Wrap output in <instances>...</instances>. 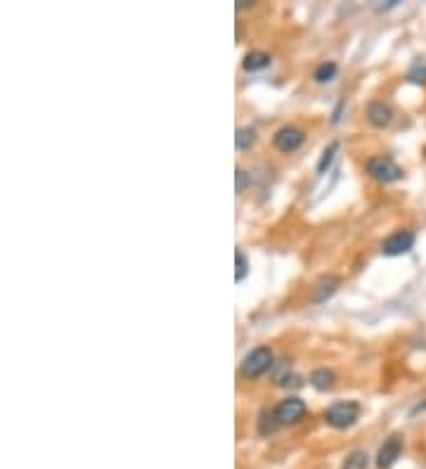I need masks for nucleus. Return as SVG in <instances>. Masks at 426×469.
I'll use <instances>...</instances> for the list:
<instances>
[{"instance_id":"f257e3e1","label":"nucleus","mask_w":426,"mask_h":469,"mask_svg":"<svg viewBox=\"0 0 426 469\" xmlns=\"http://www.w3.org/2000/svg\"><path fill=\"white\" fill-rule=\"evenodd\" d=\"M275 365V355L270 346H256L254 351H249L242 360V377L244 379H259L263 377L270 367Z\"/></svg>"},{"instance_id":"f03ea898","label":"nucleus","mask_w":426,"mask_h":469,"mask_svg":"<svg viewBox=\"0 0 426 469\" xmlns=\"http://www.w3.org/2000/svg\"><path fill=\"white\" fill-rule=\"evenodd\" d=\"M358 417H360V405L355 401H339L324 410V422L334 429L353 427V424L358 422Z\"/></svg>"},{"instance_id":"7ed1b4c3","label":"nucleus","mask_w":426,"mask_h":469,"mask_svg":"<svg viewBox=\"0 0 426 469\" xmlns=\"http://www.w3.org/2000/svg\"><path fill=\"white\" fill-rule=\"evenodd\" d=\"M367 173L374 180H379V183H396V180L405 176L403 168H400L391 156H384V154L372 156V159L367 161Z\"/></svg>"},{"instance_id":"20e7f679","label":"nucleus","mask_w":426,"mask_h":469,"mask_svg":"<svg viewBox=\"0 0 426 469\" xmlns=\"http://www.w3.org/2000/svg\"><path fill=\"white\" fill-rule=\"evenodd\" d=\"M275 417H277L280 424H296L298 420H303L305 412H308V405H305L303 398L298 396H287L284 401H280L275 405Z\"/></svg>"},{"instance_id":"39448f33","label":"nucleus","mask_w":426,"mask_h":469,"mask_svg":"<svg viewBox=\"0 0 426 469\" xmlns=\"http://www.w3.org/2000/svg\"><path fill=\"white\" fill-rule=\"evenodd\" d=\"M303 140H305V133L298 126H282L277 133L273 135L275 149H280V152H284V154L296 152V149L303 145Z\"/></svg>"},{"instance_id":"423d86ee","label":"nucleus","mask_w":426,"mask_h":469,"mask_svg":"<svg viewBox=\"0 0 426 469\" xmlns=\"http://www.w3.org/2000/svg\"><path fill=\"white\" fill-rule=\"evenodd\" d=\"M415 247V233L410 230H396L393 235H388L381 245V254L384 256H403Z\"/></svg>"},{"instance_id":"0eeeda50","label":"nucleus","mask_w":426,"mask_h":469,"mask_svg":"<svg viewBox=\"0 0 426 469\" xmlns=\"http://www.w3.org/2000/svg\"><path fill=\"white\" fill-rule=\"evenodd\" d=\"M400 453H403V436L393 434L381 443L379 453H377V467L379 469H391L398 462Z\"/></svg>"},{"instance_id":"6e6552de","label":"nucleus","mask_w":426,"mask_h":469,"mask_svg":"<svg viewBox=\"0 0 426 469\" xmlns=\"http://www.w3.org/2000/svg\"><path fill=\"white\" fill-rule=\"evenodd\" d=\"M393 118V109L388 107L384 100H374V102L367 104V121L372 123L374 128H384L391 123Z\"/></svg>"},{"instance_id":"1a4fd4ad","label":"nucleus","mask_w":426,"mask_h":469,"mask_svg":"<svg viewBox=\"0 0 426 469\" xmlns=\"http://www.w3.org/2000/svg\"><path fill=\"white\" fill-rule=\"evenodd\" d=\"M270 62H273V57L268 53H263V50H252V53L244 55L242 64L247 72H263V69L270 67Z\"/></svg>"},{"instance_id":"9d476101","label":"nucleus","mask_w":426,"mask_h":469,"mask_svg":"<svg viewBox=\"0 0 426 469\" xmlns=\"http://www.w3.org/2000/svg\"><path fill=\"white\" fill-rule=\"evenodd\" d=\"M336 290H339V278H336V275H324V278L315 285V304L327 301Z\"/></svg>"},{"instance_id":"9b49d317","label":"nucleus","mask_w":426,"mask_h":469,"mask_svg":"<svg viewBox=\"0 0 426 469\" xmlns=\"http://www.w3.org/2000/svg\"><path fill=\"white\" fill-rule=\"evenodd\" d=\"M336 381V374L327 370V367H317V370H312L310 374V386L317 391H329L331 386H334Z\"/></svg>"},{"instance_id":"f8f14e48","label":"nucleus","mask_w":426,"mask_h":469,"mask_svg":"<svg viewBox=\"0 0 426 469\" xmlns=\"http://www.w3.org/2000/svg\"><path fill=\"white\" fill-rule=\"evenodd\" d=\"M256 128L252 126H242L237 128V135H235V147L240 149V152H244V149H252L256 145Z\"/></svg>"},{"instance_id":"ddd939ff","label":"nucleus","mask_w":426,"mask_h":469,"mask_svg":"<svg viewBox=\"0 0 426 469\" xmlns=\"http://www.w3.org/2000/svg\"><path fill=\"white\" fill-rule=\"evenodd\" d=\"M336 152H339V142H329L327 147L322 149V156L317 161V173H327V168L331 166V161L336 159Z\"/></svg>"},{"instance_id":"4468645a","label":"nucleus","mask_w":426,"mask_h":469,"mask_svg":"<svg viewBox=\"0 0 426 469\" xmlns=\"http://www.w3.org/2000/svg\"><path fill=\"white\" fill-rule=\"evenodd\" d=\"M367 465H369V455L365 450H353V453L343 460L341 469H367Z\"/></svg>"},{"instance_id":"2eb2a0df","label":"nucleus","mask_w":426,"mask_h":469,"mask_svg":"<svg viewBox=\"0 0 426 469\" xmlns=\"http://www.w3.org/2000/svg\"><path fill=\"white\" fill-rule=\"evenodd\" d=\"M336 72H339L336 62H322V64L315 69V81L317 83H329V81H334Z\"/></svg>"},{"instance_id":"dca6fc26","label":"nucleus","mask_w":426,"mask_h":469,"mask_svg":"<svg viewBox=\"0 0 426 469\" xmlns=\"http://www.w3.org/2000/svg\"><path fill=\"white\" fill-rule=\"evenodd\" d=\"M280 427V422H277V417H275V412L273 410H263L261 412V420H259V431L263 436H270L275 429Z\"/></svg>"},{"instance_id":"f3484780","label":"nucleus","mask_w":426,"mask_h":469,"mask_svg":"<svg viewBox=\"0 0 426 469\" xmlns=\"http://www.w3.org/2000/svg\"><path fill=\"white\" fill-rule=\"evenodd\" d=\"M407 81H410V83L424 86V83H426V62L417 60L415 64L410 67V72H407Z\"/></svg>"},{"instance_id":"a211bd4d","label":"nucleus","mask_w":426,"mask_h":469,"mask_svg":"<svg viewBox=\"0 0 426 469\" xmlns=\"http://www.w3.org/2000/svg\"><path fill=\"white\" fill-rule=\"evenodd\" d=\"M235 261H237V266H235V280H237V283H242V280L247 278V273H249V261H247V256L240 252V249L235 252Z\"/></svg>"},{"instance_id":"6ab92c4d","label":"nucleus","mask_w":426,"mask_h":469,"mask_svg":"<svg viewBox=\"0 0 426 469\" xmlns=\"http://www.w3.org/2000/svg\"><path fill=\"white\" fill-rule=\"evenodd\" d=\"M247 183H249L247 171H244V168H237V192H240V195L247 190Z\"/></svg>"},{"instance_id":"aec40b11","label":"nucleus","mask_w":426,"mask_h":469,"mask_svg":"<svg viewBox=\"0 0 426 469\" xmlns=\"http://www.w3.org/2000/svg\"><path fill=\"white\" fill-rule=\"evenodd\" d=\"M343 107H346V100H339V102H336V107H334V114H331V123H339L341 121Z\"/></svg>"},{"instance_id":"412c9836","label":"nucleus","mask_w":426,"mask_h":469,"mask_svg":"<svg viewBox=\"0 0 426 469\" xmlns=\"http://www.w3.org/2000/svg\"><path fill=\"white\" fill-rule=\"evenodd\" d=\"M424 410H426V403H419V405L412 408V415H419V412H424Z\"/></svg>"}]
</instances>
